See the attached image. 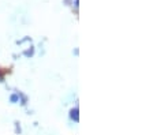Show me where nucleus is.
Listing matches in <instances>:
<instances>
[{
  "label": "nucleus",
  "mask_w": 153,
  "mask_h": 135,
  "mask_svg": "<svg viewBox=\"0 0 153 135\" xmlns=\"http://www.w3.org/2000/svg\"><path fill=\"white\" fill-rule=\"evenodd\" d=\"M70 117L74 122H79V111H78V108H73L70 111Z\"/></svg>",
  "instance_id": "obj_1"
},
{
  "label": "nucleus",
  "mask_w": 153,
  "mask_h": 135,
  "mask_svg": "<svg viewBox=\"0 0 153 135\" xmlns=\"http://www.w3.org/2000/svg\"><path fill=\"white\" fill-rule=\"evenodd\" d=\"M10 100H11V103H16V101L19 100V94H13Z\"/></svg>",
  "instance_id": "obj_2"
},
{
  "label": "nucleus",
  "mask_w": 153,
  "mask_h": 135,
  "mask_svg": "<svg viewBox=\"0 0 153 135\" xmlns=\"http://www.w3.org/2000/svg\"><path fill=\"white\" fill-rule=\"evenodd\" d=\"M25 55H26V56H32V55H33V49H30V51H26Z\"/></svg>",
  "instance_id": "obj_3"
}]
</instances>
